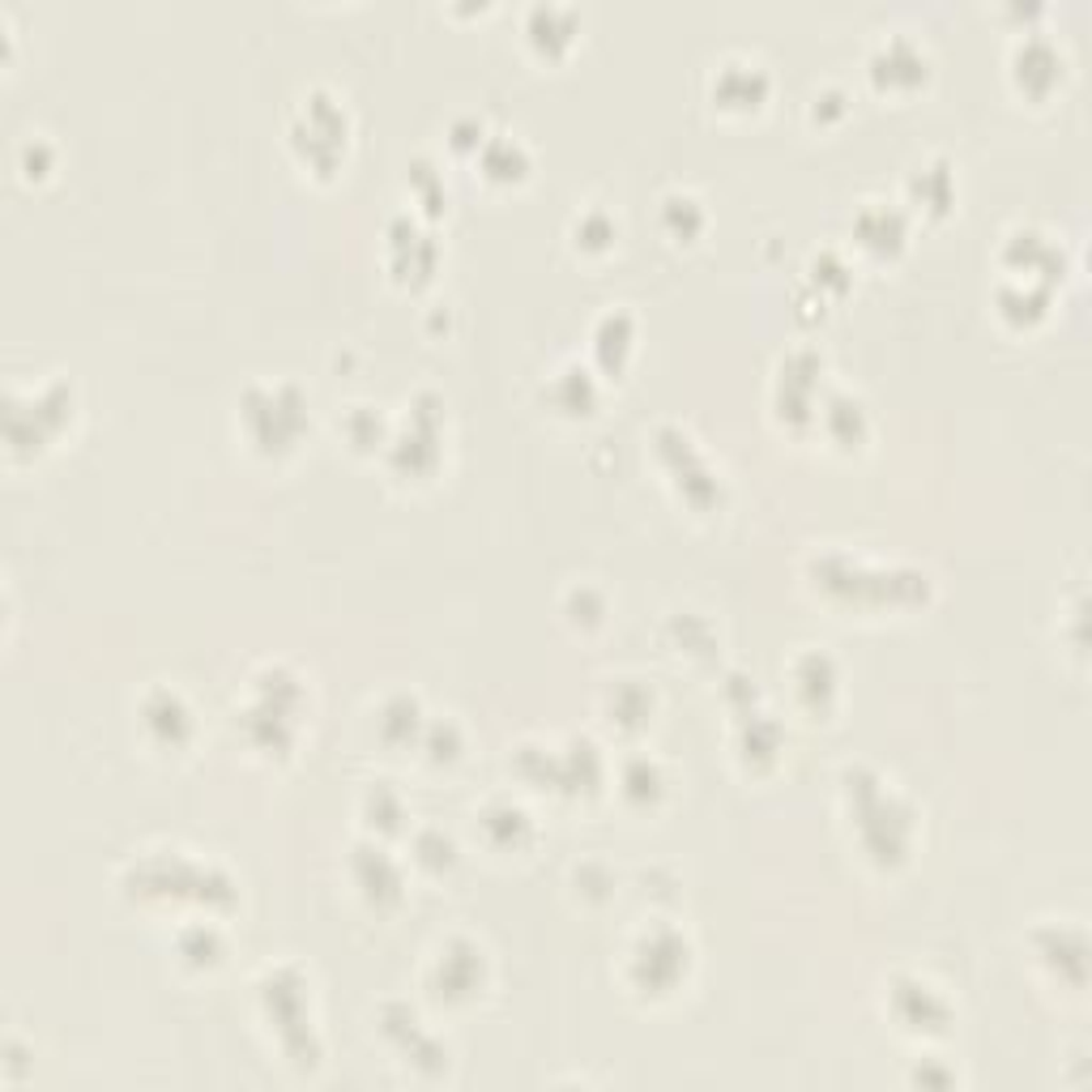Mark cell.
<instances>
[{
	"label": "cell",
	"mask_w": 1092,
	"mask_h": 1092,
	"mask_svg": "<svg viewBox=\"0 0 1092 1092\" xmlns=\"http://www.w3.org/2000/svg\"><path fill=\"white\" fill-rule=\"evenodd\" d=\"M469 956H474V947H462V952H453V947H448V956L440 952V981H435V986H440L448 999H457V994L469 999V994L478 990V969L462 974V965H466Z\"/></svg>",
	"instance_id": "cell-1"
},
{
	"label": "cell",
	"mask_w": 1092,
	"mask_h": 1092,
	"mask_svg": "<svg viewBox=\"0 0 1092 1092\" xmlns=\"http://www.w3.org/2000/svg\"><path fill=\"white\" fill-rule=\"evenodd\" d=\"M146 726L150 730H171V739L180 742V726L189 730V708H184V701L175 696V692H155L150 701H146Z\"/></svg>",
	"instance_id": "cell-2"
}]
</instances>
